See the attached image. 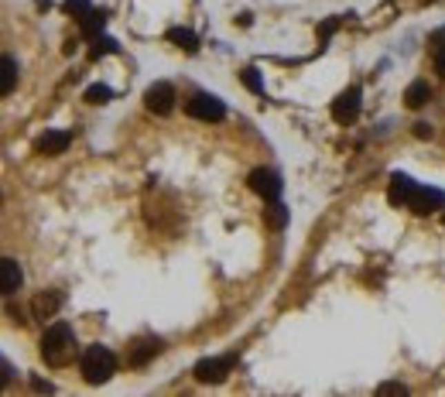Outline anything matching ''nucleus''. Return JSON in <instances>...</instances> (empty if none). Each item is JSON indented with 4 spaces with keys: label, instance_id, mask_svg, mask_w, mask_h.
I'll list each match as a JSON object with an SVG mask.
<instances>
[{
    "label": "nucleus",
    "instance_id": "nucleus-1",
    "mask_svg": "<svg viewBox=\"0 0 445 397\" xmlns=\"http://www.w3.org/2000/svg\"><path fill=\"white\" fill-rule=\"evenodd\" d=\"M41 356L48 367H66L76 356V332L69 322H52L41 336Z\"/></svg>",
    "mask_w": 445,
    "mask_h": 397
},
{
    "label": "nucleus",
    "instance_id": "nucleus-2",
    "mask_svg": "<svg viewBox=\"0 0 445 397\" xmlns=\"http://www.w3.org/2000/svg\"><path fill=\"white\" fill-rule=\"evenodd\" d=\"M79 370H83V380L86 384H106L117 370V356L106 349V346H86L83 349V360H79Z\"/></svg>",
    "mask_w": 445,
    "mask_h": 397
},
{
    "label": "nucleus",
    "instance_id": "nucleus-3",
    "mask_svg": "<svg viewBox=\"0 0 445 397\" xmlns=\"http://www.w3.org/2000/svg\"><path fill=\"white\" fill-rule=\"evenodd\" d=\"M185 110H188V116H195V120H212V123H219V120L226 116V106L216 96H209V93H195V96L185 103Z\"/></svg>",
    "mask_w": 445,
    "mask_h": 397
},
{
    "label": "nucleus",
    "instance_id": "nucleus-4",
    "mask_svg": "<svg viewBox=\"0 0 445 397\" xmlns=\"http://www.w3.org/2000/svg\"><path fill=\"white\" fill-rule=\"evenodd\" d=\"M230 367H233V356H212V360H199L192 374L199 384H219L230 374Z\"/></svg>",
    "mask_w": 445,
    "mask_h": 397
},
{
    "label": "nucleus",
    "instance_id": "nucleus-5",
    "mask_svg": "<svg viewBox=\"0 0 445 397\" xmlns=\"http://www.w3.org/2000/svg\"><path fill=\"white\" fill-rule=\"evenodd\" d=\"M144 106H148L151 113H158V116H168V113L175 110V90H172L168 83H155V86H148V93H144Z\"/></svg>",
    "mask_w": 445,
    "mask_h": 397
},
{
    "label": "nucleus",
    "instance_id": "nucleus-6",
    "mask_svg": "<svg viewBox=\"0 0 445 397\" xmlns=\"http://www.w3.org/2000/svg\"><path fill=\"white\" fill-rule=\"evenodd\" d=\"M247 185H250V192H257L264 202H277V196H281V179L274 172H267V168H254L250 179H247Z\"/></svg>",
    "mask_w": 445,
    "mask_h": 397
},
{
    "label": "nucleus",
    "instance_id": "nucleus-7",
    "mask_svg": "<svg viewBox=\"0 0 445 397\" xmlns=\"http://www.w3.org/2000/svg\"><path fill=\"white\" fill-rule=\"evenodd\" d=\"M359 90L356 86H350V90H343L339 96L333 99V120L336 123H353L356 116H359Z\"/></svg>",
    "mask_w": 445,
    "mask_h": 397
},
{
    "label": "nucleus",
    "instance_id": "nucleus-8",
    "mask_svg": "<svg viewBox=\"0 0 445 397\" xmlns=\"http://www.w3.org/2000/svg\"><path fill=\"white\" fill-rule=\"evenodd\" d=\"M408 209H415L418 216H428V212L442 209V192H439V189L415 185V192H411V198H408Z\"/></svg>",
    "mask_w": 445,
    "mask_h": 397
},
{
    "label": "nucleus",
    "instance_id": "nucleus-9",
    "mask_svg": "<svg viewBox=\"0 0 445 397\" xmlns=\"http://www.w3.org/2000/svg\"><path fill=\"white\" fill-rule=\"evenodd\" d=\"M69 141H72L69 130H45V134L34 141V151L45 154V158H55V154H62V151L69 147Z\"/></svg>",
    "mask_w": 445,
    "mask_h": 397
},
{
    "label": "nucleus",
    "instance_id": "nucleus-10",
    "mask_svg": "<svg viewBox=\"0 0 445 397\" xmlns=\"http://www.w3.org/2000/svg\"><path fill=\"white\" fill-rule=\"evenodd\" d=\"M158 353H161V339H151V336H148V339H137V343L130 346V356H127V360H130V367H144V363H148L151 356H158Z\"/></svg>",
    "mask_w": 445,
    "mask_h": 397
},
{
    "label": "nucleus",
    "instance_id": "nucleus-11",
    "mask_svg": "<svg viewBox=\"0 0 445 397\" xmlns=\"http://www.w3.org/2000/svg\"><path fill=\"white\" fill-rule=\"evenodd\" d=\"M62 308V295L59 292H45V295H38L31 301V312H34V318H55V312Z\"/></svg>",
    "mask_w": 445,
    "mask_h": 397
},
{
    "label": "nucleus",
    "instance_id": "nucleus-12",
    "mask_svg": "<svg viewBox=\"0 0 445 397\" xmlns=\"http://www.w3.org/2000/svg\"><path fill=\"white\" fill-rule=\"evenodd\" d=\"M3 295H17L21 292V285H24V274H21V264L14 261V257H3Z\"/></svg>",
    "mask_w": 445,
    "mask_h": 397
},
{
    "label": "nucleus",
    "instance_id": "nucleus-13",
    "mask_svg": "<svg viewBox=\"0 0 445 397\" xmlns=\"http://www.w3.org/2000/svg\"><path fill=\"white\" fill-rule=\"evenodd\" d=\"M415 192V182L408 175H390V189H387V198L394 205H408V198Z\"/></svg>",
    "mask_w": 445,
    "mask_h": 397
},
{
    "label": "nucleus",
    "instance_id": "nucleus-14",
    "mask_svg": "<svg viewBox=\"0 0 445 397\" xmlns=\"http://www.w3.org/2000/svg\"><path fill=\"white\" fill-rule=\"evenodd\" d=\"M428 99H432V86H428V83H422V79H418V83H411V86L404 90V103H408L411 110H422Z\"/></svg>",
    "mask_w": 445,
    "mask_h": 397
},
{
    "label": "nucleus",
    "instance_id": "nucleus-15",
    "mask_svg": "<svg viewBox=\"0 0 445 397\" xmlns=\"http://www.w3.org/2000/svg\"><path fill=\"white\" fill-rule=\"evenodd\" d=\"M3 79H0V96H7V93H14V83H17V62L10 59V55H3Z\"/></svg>",
    "mask_w": 445,
    "mask_h": 397
},
{
    "label": "nucleus",
    "instance_id": "nucleus-16",
    "mask_svg": "<svg viewBox=\"0 0 445 397\" xmlns=\"http://www.w3.org/2000/svg\"><path fill=\"white\" fill-rule=\"evenodd\" d=\"M168 41H175V45L188 48V52H195V34H192L188 28H172V31H168Z\"/></svg>",
    "mask_w": 445,
    "mask_h": 397
},
{
    "label": "nucleus",
    "instance_id": "nucleus-17",
    "mask_svg": "<svg viewBox=\"0 0 445 397\" xmlns=\"http://www.w3.org/2000/svg\"><path fill=\"white\" fill-rule=\"evenodd\" d=\"M110 96H113V90H110V86H103V83H96V86H89L86 90V103H92V106L110 103Z\"/></svg>",
    "mask_w": 445,
    "mask_h": 397
},
{
    "label": "nucleus",
    "instance_id": "nucleus-18",
    "mask_svg": "<svg viewBox=\"0 0 445 397\" xmlns=\"http://www.w3.org/2000/svg\"><path fill=\"white\" fill-rule=\"evenodd\" d=\"M240 76H244V86H247L250 93H257V96H264V83H261V76H257V69H244Z\"/></svg>",
    "mask_w": 445,
    "mask_h": 397
},
{
    "label": "nucleus",
    "instance_id": "nucleus-19",
    "mask_svg": "<svg viewBox=\"0 0 445 397\" xmlns=\"http://www.w3.org/2000/svg\"><path fill=\"white\" fill-rule=\"evenodd\" d=\"M83 24V34L86 38H99V31H103V14H89L86 21H79Z\"/></svg>",
    "mask_w": 445,
    "mask_h": 397
},
{
    "label": "nucleus",
    "instance_id": "nucleus-20",
    "mask_svg": "<svg viewBox=\"0 0 445 397\" xmlns=\"http://www.w3.org/2000/svg\"><path fill=\"white\" fill-rule=\"evenodd\" d=\"M66 10H69V14H76V21H86L89 14H92L86 0H69V3H66Z\"/></svg>",
    "mask_w": 445,
    "mask_h": 397
},
{
    "label": "nucleus",
    "instance_id": "nucleus-21",
    "mask_svg": "<svg viewBox=\"0 0 445 397\" xmlns=\"http://www.w3.org/2000/svg\"><path fill=\"white\" fill-rule=\"evenodd\" d=\"M113 48H117V45H113L110 38H96V48H92V59H99L103 52H113Z\"/></svg>",
    "mask_w": 445,
    "mask_h": 397
},
{
    "label": "nucleus",
    "instance_id": "nucleus-22",
    "mask_svg": "<svg viewBox=\"0 0 445 397\" xmlns=\"http://www.w3.org/2000/svg\"><path fill=\"white\" fill-rule=\"evenodd\" d=\"M270 223H274V226L284 223V205H281V202H270Z\"/></svg>",
    "mask_w": 445,
    "mask_h": 397
},
{
    "label": "nucleus",
    "instance_id": "nucleus-23",
    "mask_svg": "<svg viewBox=\"0 0 445 397\" xmlns=\"http://www.w3.org/2000/svg\"><path fill=\"white\" fill-rule=\"evenodd\" d=\"M380 394H408L404 384H380Z\"/></svg>",
    "mask_w": 445,
    "mask_h": 397
},
{
    "label": "nucleus",
    "instance_id": "nucleus-24",
    "mask_svg": "<svg viewBox=\"0 0 445 397\" xmlns=\"http://www.w3.org/2000/svg\"><path fill=\"white\" fill-rule=\"evenodd\" d=\"M435 72H439V76H445V48H439V52H435Z\"/></svg>",
    "mask_w": 445,
    "mask_h": 397
},
{
    "label": "nucleus",
    "instance_id": "nucleus-25",
    "mask_svg": "<svg viewBox=\"0 0 445 397\" xmlns=\"http://www.w3.org/2000/svg\"><path fill=\"white\" fill-rule=\"evenodd\" d=\"M415 137H422V141L432 137V127H428V123H415Z\"/></svg>",
    "mask_w": 445,
    "mask_h": 397
}]
</instances>
